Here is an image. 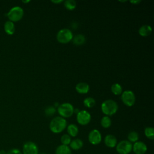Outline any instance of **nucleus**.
<instances>
[{
  "mask_svg": "<svg viewBox=\"0 0 154 154\" xmlns=\"http://www.w3.org/2000/svg\"><path fill=\"white\" fill-rule=\"evenodd\" d=\"M67 127V122L64 118L57 116L52 119L49 124V128L51 132L55 134H59L63 132Z\"/></svg>",
  "mask_w": 154,
  "mask_h": 154,
  "instance_id": "f257e3e1",
  "label": "nucleus"
},
{
  "mask_svg": "<svg viewBox=\"0 0 154 154\" xmlns=\"http://www.w3.org/2000/svg\"><path fill=\"white\" fill-rule=\"evenodd\" d=\"M101 109L102 112L106 115V116H112L117 112L118 109V105L114 100L112 99H108L104 100L102 103Z\"/></svg>",
  "mask_w": 154,
  "mask_h": 154,
  "instance_id": "f03ea898",
  "label": "nucleus"
},
{
  "mask_svg": "<svg viewBox=\"0 0 154 154\" xmlns=\"http://www.w3.org/2000/svg\"><path fill=\"white\" fill-rule=\"evenodd\" d=\"M73 37V34L71 30L67 28H63L57 32V40L60 43L66 44L70 42L72 40Z\"/></svg>",
  "mask_w": 154,
  "mask_h": 154,
  "instance_id": "7ed1b4c3",
  "label": "nucleus"
},
{
  "mask_svg": "<svg viewBox=\"0 0 154 154\" xmlns=\"http://www.w3.org/2000/svg\"><path fill=\"white\" fill-rule=\"evenodd\" d=\"M58 112L63 118H69L74 112L73 105L70 103H64L60 105L58 107Z\"/></svg>",
  "mask_w": 154,
  "mask_h": 154,
  "instance_id": "20e7f679",
  "label": "nucleus"
},
{
  "mask_svg": "<svg viewBox=\"0 0 154 154\" xmlns=\"http://www.w3.org/2000/svg\"><path fill=\"white\" fill-rule=\"evenodd\" d=\"M23 10L22 8L19 6L14 7L10 9L9 12L7 13V17L11 22L19 21L23 16Z\"/></svg>",
  "mask_w": 154,
  "mask_h": 154,
  "instance_id": "39448f33",
  "label": "nucleus"
},
{
  "mask_svg": "<svg viewBox=\"0 0 154 154\" xmlns=\"http://www.w3.org/2000/svg\"><path fill=\"white\" fill-rule=\"evenodd\" d=\"M116 148L119 154H129L132 150V144L128 140H122L117 144Z\"/></svg>",
  "mask_w": 154,
  "mask_h": 154,
  "instance_id": "423d86ee",
  "label": "nucleus"
},
{
  "mask_svg": "<svg viewBox=\"0 0 154 154\" xmlns=\"http://www.w3.org/2000/svg\"><path fill=\"white\" fill-rule=\"evenodd\" d=\"M122 100L128 106H132L135 102V96L131 90H126L122 94Z\"/></svg>",
  "mask_w": 154,
  "mask_h": 154,
  "instance_id": "0eeeda50",
  "label": "nucleus"
},
{
  "mask_svg": "<svg viewBox=\"0 0 154 154\" xmlns=\"http://www.w3.org/2000/svg\"><path fill=\"white\" fill-rule=\"evenodd\" d=\"M76 120L79 125H86L91 120V115L86 110H81L78 112Z\"/></svg>",
  "mask_w": 154,
  "mask_h": 154,
  "instance_id": "6e6552de",
  "label": "nucleus"
},
{
  "mask_svg": "<svg viewBox=\"0 0 154 154\" xmlns=\"http://www.w3.org/2000/svg\"><path fill=\"white\" fill-rule=\"evenodd\" d=\"M22 154H38L37 144L32 141L26 142L23 146Z\"/></svg>",
  "mask_w": 154,
  "mask_h": 154,
  "instance_id": "1a4fd4ad",
  "label": "nucleus"
},
{
  "mask_svg": "<svg viewBox=\"0 0 154 154\" xmlns=\"http://www.w3.org/2000/svg\"><path fill=\"white\" fill-rule=\"evenodd\" d=\"M88 141L93 145H97L102 141V135L97 129H93L91 131L88 136Z\"/></svg>",
  "mask_w": 154,
  "mask_h": 154,
  "instance_id": "9d476101",
  "label": "nucleus"
},
{
  "mask_svg": "<svg viewBox=\"0 0 154 154\" xmlns=\"http://www.w3.org/2000/svg\"><path fill=\"white\" fill-rule=\"evenodd\" d=\"M132 150L135 154H144L147 150V147L144 143L138 141L132 145Z\"/></svg>",
  "mask_w": 154,
  "mask_h": 154,
  "instance_id": "9b49d317",
  "label": "nucleus"
},
{
  "mask_svg": "<svg viewBox=\"0 0 154 154\" xmlns=\"http://www.w3.org/2000/svg\"><path fill=\"white\" fill-rule=\"evenodd\" d=\"M104 143L106 147L109 148H114L117 144V140L114 135L108 134L106 135L104 138Z\"/></svg>",
  "mask_w": 154,
  "mask_h": 154,
  "instance_id": "f8f14e48",
  "label": "nucleus"
},
{
  "mask_svg": "<svg viewBox=\"0 0 154 154\" xmlns=\"http://www.w3.org/2000/svg\"><path fill=\"white\" fill-rule=\"evenodd\" d=\"M75 90L78 93L80 94H86L89 91L90 87L88 84L81 82L76 85Z\"/></svg>",
  "mask_w": 154,
  "mask_h": 154,
  "instance_id": "ddd939ff",
  "label": "nucleus"
},
{
  "mask_svg": "<svg viewBox=\"0 0 154 154\" xmlns=\"http://www.w3.org/2000/svg\"><path fill=\"white\" fill-rule=\"evenodd\" d=\"M83 141L79 138H76L71 141L70 143V148L71 150H78L81 149L83 147Z\"/></svg>",
  "mask_w": 154,
  "mask_h": 154,
  "instance_id": "4468645a",
  "label": "nucleus"
},
{
  "mask_svg": "<svg viewBox=\"0 0 154 154\" xmlns=\"http://www.w3.org/2000/svg\"><path fill=\"white\" fill-rule=\"evenodd\" d=\"M5 32L8 35H13L15 32V26L13 22L8 20L4 24Z\"/></svg>",
  "mask_w": 154,
  "mask_h": 154,
  "instance_id": "2eb2a0df",
  "label": "nucleus"
},
{
  "mask_svg": "<svg viewBox=\"0 0 154 154\" xmlns=\"http://www.w3.org/2000/svg\"><path fill=\"white\" fill-rule=\"evenodd\" d=\"M152 27L148 25H144L141 26L138 29V33L143 37H147L152 32Z\"/></svg>",
  "mask_w": 154,
  "mask_h": 154,
  "instance_id": "dca6fc26",
  "label": "nucleus"
},
{
  "mask_svg": "<svg viewBox=\"0 0 154 154\" xmlns=\"http://www.w3.org/2000/svg\"><path fill=\"white\" fill-rule=\"evenodd\" d=\"M55 154H72V150L68 146L61 144L57 147Z\"/></svg>",
  "mask_w": 154,
  "mask_h": 154,
  "instance_id": "f3484780",
  "label": "nucleus"
},
{
  "mask_svg": "<svg viewBox=\"0 0 154 154\" xmlns=\"http://www.w3.org/2000/svg\"><path fill=\"white\" fill-rule=\"evenodd\" d=\"M67 131L70 137H75L79 132L78 127L75 124H70L67 128Z\"/></svg>",
  "mask_w": 154,
  "mask_h": 154,
  "instance_id": "a211bd4d",
  "label": "nucleus"
},
{
  "mask_svg": "<svg viewBox=\"0 0 154 154\" xmlns=\"http://www.w3.org/2000/svg\"><path fill=\"white\" fill-rule=\"evenodd\" d=\"M72 40H73V43H74V45L79 46V45H83L85 43V38L84 35H83L82 34H77L75 36L73 37Z\"/></svg>",
  "mask_w": 154,
  "mask_h": 154,
  "instance_id": "6ab92c4d",
  "label": "nucleus"
},
{
  "mask_svg": "<svg viewBox=\"0 0 154 154\" xmlns=\"http://www.w3.org/2000/svg\"><path fill=\"white\" fill-rule=\"evenodd\" d=\"M111 90L114 94L120 95L122 93V87L119 84L115 83L112 85L111 87Z\"/></svg>",
  "mask_w": 154,
  "mask_h": 154,
  "instance_id": "aec40b11",
  "label": "nucleus"
},
{
  "mask_svg": "<svg viewBox=\"0 0 154 154\" xmlns=\"http://www.w3.org/2000/svg\"><path fill=\"white\" fill-rule=\"evenodd\" d=\"M128 139L130 143H135L138 141L139 135L135 131H131L128 135Z\"/></svg>",
  "mask_w": 154,
  "mask_h": 154,
  "instance_id": "412c9836",
  "label": "nucleus"
},
{
  "mask_svg": "<svg viewBox=\"0 0 154 154\" xmlns=\"http://www.w3.org/2000/svg\"><path fill=\"white\" fill-rule=\"evenodd\" d=\"M100 125L103 128H108L111 125V120L108 116H104L100 120Z\"/></svg>",
  "mask_w": 154,
  "mask_h": 154,
  "instance_id": "4be33fe9",
  "label": "nucleus"
},
{
  "mask_svg": "<svg viewBox=\"0 0 154 154\" xmlns=\"http://www.w3.org/2000/svg\"><path fill=\"white\" fill-rule=\"evenodd\" d=\"M144 134L146 137L153 140L154 139V129L152 127H146L144 129Z\"/></svg>",
  "mask_w": 154,
  "mask_h": 154,
  "instance_id": "5701e85b",
  "label": "nucleus"
},
{
  "mask_svg": "<svg viewBox=\"0 0 154 154\" xmlns=\"http://www.w3.org/2000/svg\"><path fill=\"white\" fill-rule=\"evenodd\" d=\"M64 6L69 10H73L76 7V3L74 0H66L64 2Z\"/></svg>",
  "mask_w": 154,
  "mask_h": 154,
  "instance_id": "b1692460",
  "label": "nucleus"
},
{
  "mask_svg": "<svg viewBox=\"0 0 154 154\" xmlns=\"http://www.w3.org/2000/svg\"><path fill=\"white\" fill-rule=\"evenodd\" d=\"M83 103H84V105L85 106H86L87 108H92L94 106V105L96 103V101L93 97H89L85 98L84 100Z\"/></svg>",
  "mask_w": 154,
  "mask_h": 154,
  "instance_id": "393cba45",
  "label": "nucleus"
},
{
  "mask_svg": "<svg viewBox=\"0 0 154 154\" xmlns=\"http://www.w3.org/2000/svg\"><path fill=\"white\" fill-rule=\"evenodd\" d=\"M60 140H61V144L68 146L69 144H70L72 141V139H71V137H70L68 134H64L61 136Z\"/></svg>",
  "mask_w": 154,
  "mask_h": 154,
  "instance_id": "a878e982",
  "label": "nucleus"
},
{
  "mask_svg": "<svg viewBox=\"0 0 154 154\" xmlns=\"http://www.w3.org/2000/svg\"><path fill=\"white\" fill-rule=\"evenodd\" d=\"M56 111V109L55 108L52 106H48L46 109H45V114L47 115V116H51L52 115L54 114L55 112Z\"/></svg>",
  "mask_w": 154,
  "mask_h": 154,
  "instance_id": "bb28decb",
  "label": "nucleus"
},
{
  "mask_svg": "<svg viewBox=\"0 0 154 154\" xmlns=\"http://www.w3.org/2000/svg\"><path fill=\"white\" fill-rule=\"evenodd\" d=\"M7 154H22L20 150L17 149H12L7 152Z\"/></svg>",
  "mask_w": 154,
  "mask_h": 154,
  "instance_id": "cd10ccee",
  "label": "nucleus"
},
{
  "mask_svg": "<svg viewBox=\"0 0 154 154\" xmlns=\"http://www.w3.org/2000/svg\"><path fill=\"white\" fill-rule=\"evenodd\" d=\"M141 2V1H131L130 2L132 3V4H137L138 3H140Z\"/></svg>",
  "mask_w": 154,
  "mask_h": 154,
  "instance_id": "c85d7f7f",
  "label": "nucleus"
},
{
  "mask_svg": "<svg viewBox=\"0 0 154 154\" xmlns=\"http://www.w3.org/2000/svg\"><path fill=\"white\" fill-rule=\"evenodd\" d=\"M63 1H62V0H60V1H51V2L54 3V4H60V3L62 2Z\"/></svg>",
  "mask_w": 154,
  "mask_h": 154,
  "instance_id": "c756f323",
  "label": "nucleus"
},
{
  "mask_svg": "<svg viewBox=\"0 0 154 154\" xmlns=\"http://www.w3.org/2000/svg\"><path fill=\"white\" fill-rule=\"evenodd\" d=\"M0 154H7V152L4 150H0Z\"/></svg>",
  "mask_w": 154,
  "mask_h": 154,
  "instance_id": "7c9ffc66",
  "label": "nucleus"
},
{
  "mask_svg": "<svg viewBox=\"0 0 154 154\" xmlns=\"http://www.w3.org/2000/svg\"><path fill=\"white\" fill-rule=\"evenodd\" d=\"M29 2V1L28 0V1H22V2H23V3H27V2Z\"/></svg>",
  "mask_w": 154,
  "mask_h": 154,
  "instance_id": "2f4dec72",
  "label": "nucleus"
}]
</instances>
